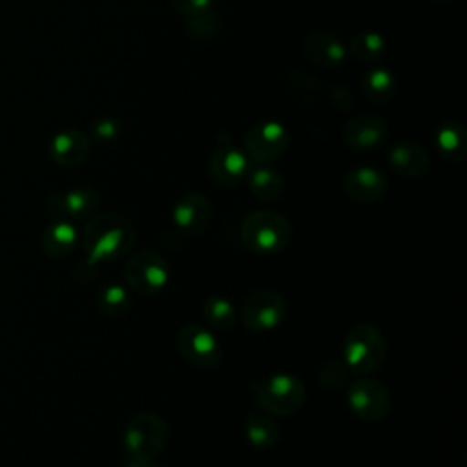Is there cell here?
Returning <instances> with one entry per match:
<instances>
[{
  "mask_svg": "<svg viewBox=\"0 0 467 467\" xmlns=\"http://www.w3.org/2000/svg\"><path fill=\"white\" fill-rule=\"evenodd\" d=\"M135 228L120 213L93 215L82 232V248L86 259L75 268V279L78 283H89L97 275L100 263H109L133 246Z\"/></svg>",
  "mask_w": 467,
  "mask_h": 467,
  "instance_id": "obj_1",
  "label": "cell"
},
{
  "mask_svg": "<svg viewBox=\"0 0 467 467\" xmlns=\"http://www.w3.org/2000/svg\"><path fill=\"white\" fill-rule=\"evenodd\" d=\"M243 244L259 255H274L292 241V224L272 210H255L246 215L239 226Z\"/></svg>",
  "mask_w": 467,
  "mask_h": 467,
  "instance_id": "obj_2",
  "label": "cell"
},
{
  "mask_svg": "<svg viewBox=\"0 0 467 467\" xmlns=\"http://www.w3.org/2000/svg\"><path fill=\"white\" fill-rule=\"evenodd\" d=\"M387 354V343L379 328L370 323L354 325L343 339V363L354 374L378 370Z\"/></svg>",
  "mask_w": 467,
  "mask_h": 467,
  "instance_id": "obj_3",
  "label": "cell"
},
{
  "mask_svg": "<svg viewBox=\"0 0 467 467\" xmlns=\"http://www.w3.org/2000/svg\"><path fill=\"white\" fill-rule=\"evenodd\" d=\"M250 387L257 405L263 410L277 416H286L299 410L306 400L303 381L286 372L272 374L265 379H252Z\"/></svg>",
  "mask_w": 467,
  "mask_h": 467,
  "instance_id": "obj_4",
  "label": "cell"
},
{
  "mask_svg": "<svg viewBox=\"0 0 467 467\" xmlns=\"http://www.w3.org/2000/svg\"><path fill=\"white\" fill-rule=\"evenodd\" d=\"M168 423L153 412H140L130 420L124 431V449L130 458L155 460L166 447Z\"/></svg>",
  "mask_w": 467,
  "mask_h": 467,
  "instance_id": "obj_5",
  "label": "cell"
},
{
  "mask_svg": "<svg viewBox=\"0 0 467 467\" xmlns=\"http://www.w3.org/2000/svg\"><path fill=\"white\" fill-rule=\"evenodd\" d=\"M124 275L128 288L140 296H153L168 285L170 266L161 254L142 250L130 257Z\"/></svg>",
  "mask_w": 467,
  "mask_h": 467,
  "instance_id": "obj_6",
  "label": "cell"
},
{
  "mask_svg": "<svg viewBox=\"0 0 467 467\" xmlns=\"http://www.w3.org/2000/svg\"><path fill=\"white\" fill-rule=\"evenodd\" d=\"M181 356L199 368H213L223 361V348L210 328L202 325H184L175 337Z\"/></svg>",
  "mask_w": 467,
  "mask_h": 467,
  "instance_id": "obj_7",
  "label": "cell"
},
{
  "mask_svg": "<svg viewBox=\"0 0 467 467\" xmlns=\"http://www.w3.org/2000/svg\"><path fill=\"white\" fill-rule=\"evenodd\" d=\"M286 316V303L281 294L272 290H255L241 305V321L252 332H268L277 328Z\"/></svg>",
  "mask_w": 467,
  "mask_h": 467,
  "instance_id": "obj_8",
  "label": "cell"
},
{
  "mask_svg": "<svg viewBox=\"0 0 467 467\" xmlns=\"http://www.w3.org/2000/svg\"><path fill=\"white\" fill-rule=\"evenodd\" d=\"M290 142V133L285 124L277 120H261L254 124L244 135V153L259 164L275 161L285 153Z\"/></svg>",
  "mask_w": 467,
  "mask_h": 467,
  "instance_id": "obj_9",
  "label": "cell"
},
{
  "mask_svg": "<svg viewBox=\"0 0 467 467\" xmlns=\"http://www.w3.org/2000/svg\"><path fill=\"white\" fill-rule=\"evenodd\" d=\"M347 403L356 418L363 421H379L390 410V394L381 381L363 378L348 385Z\"/></svg>",
  "mask_w": 467,
  "mask_h": 467,
  "instance_id": "obj_10",
  "label": "cell"
},
{
  "mask_svg": "<svg viewBox=\"0 0 467 467\" xmlns=\"http://www.w3.org/2000/svg\"><path fill=\"white\" fill-rule=\"evenodd\" d=\"M250 166L252 162L244 150L237 148L226 133H221L217 137V148L210 157L212 179L224 188H232L246 179Z\"/></svg>",
  "mask_w": 467,
  "mask_h": 467,
  "instance_id": "obj_11",
  "label": "cell"
},
{
  "mask_svg": "<svg viewBox=\"0 0 467 467\" xmlns=\"http://www.w3.org/2000/svg\"><path fill=\"white\" fill-rule=\"evenodd\" d=\"M171 219L175 226L186 235H199L210 226L212 204L206 195L186 192L175 201L171 208Z\"/></svg>",
  "mask_w": 467,
  "mask_h": 467,
  "instance_id": "obj_12",
  "label": "cell"
},
{
  "mask_svg": "<svg viewBox=\"0 0 467 467\" xmlns=\"http://www.w3.org/2000/svg\"><path fill=\"white\" fill-rule=\"evenodd\" d=\"M49 212L62 221H82L97 215L100 206V197L91 188H75L64 193L51 195Z\"/></svg>",
  "mask_w": 467,
  "mask_h": 467,
  "instance_id": "obj_13",
  "label": "cell"
},
{
  "mask_svg": "<svg viewBox=\"0 0 467 467\" xmlns=\"http://www.w3.org/2000/svg\"><path fill=\"white\" fill-rule=\"evenodd\" d=\"M343 190L352 201L368 204L379 201L387 193L389 182L379 170L372 166H358L347 171L343 179Z\"/></svg>",
  "mask_w": 467,
  "mask_h": 467,
  "instance_id": "obj_14",
  "label": "cell"
},
{
  "mask_svg": "<svg viewBox=\"0 0 467 467\" xmlns=\"http://www.w3.org/2000/svg\"><path fill=\"white\" fill-rule=\"evenodd\" d=\"M387 137V124L378 115H358L345 122L341 130L343 142L356 151L379 146Z\"/></svg>",
  "mask_w": 467,
  "mask_h": 467,
  "instance_id": "obj_15",
  "label": "cell"
},
{
  "mask_svg": "<svg viewBox=\"0 0 467 467\" xmlns=\"http://www.w3.org/2000/svg\"><path fill=\"white\" fill-rule=\"evenodd\" d=\"M89 150H91V144H89L88 135L75 128L58 131L49 144L51 159L57 164L66 166V168L82 164L88 159Z\"/></svg>",
  "mask_w": 467,
  "mask_h": 467,
  "instance_id": "obj_16",
  "label": "cell"
},
{
  "mask_svg": "<svg viewBox=\"0 0 467 467\" xmlns=\"http://www.w3.org/2000/svg\"><path fill=\"white\" fill-rule=\"evenodd\" d=\"M389 162L398 175L418 179L429 171L431 157L416 140H400L389 150Z\"/></svg>",
  "mask_w": 467,
  "mask_h": 467,
  "instance_id": "obj_17",
  "label": "cell"
},
{
  "mask_svg": "<svg viewBox=\"0 0 467 467\" xmlns=\"http://www.w3.org/2000/svg\"><path fill=\"white\" fill-rule=\"evenodd\" d=\"M303 51L306 58L319 67L339 66L347 57L345 44L328 31H312L306 35Z\"/></svg>",
  "mask_w": 467,
  "mask_h": 467,
  "instance_id": "obj_18",
  "label": "cell"
},
{
  "mask_svg": "<svg viewBox=\"0 0 467 467\" xmlns=\"http://www.w3.org/2000/svg\"><path fill=\"white\" fill-rule=\"evenodd\" d=\"M77 241H78L77 228L71 224V221H62V219H57L55 223L46 226L40 237L42 250L55 259L69 255Z\"/></svg>",
  "mask_w": 467,
  "mask_h": 467,
  "instance_id": "obj_19",
  "label": "cell"
},
{
  "mask_svg": "<svg viewBox=\"0 0 467 467\" xmlns=\"http://www.w3.org/2000/svg\"><path fill=\"white\" fill-rule=\"evenodd\" d=\"M434 142L441 157L451 162H462L467 155V135L462 124L447 120L434 131Z\"/></svg>",
  "mask_w": 467,
  "mask_h": 467,
  "instance_id": "obj_20",
  "label": "cell"
},
{
  "mask_svg": "<svg viewBox=\"0 0 467 467\" xmlns=\"http://www.w3.org/2000/svg\"><path fill=\"white\" fill-rule=\"evenodd\" d=\"M246 181H248L250 192L261 201H275L285 188L283 175L275 168L268 164H259V162L257 166H250L246 173Z\"/></svg>",
  "mask_w": 467,
  "mask_h": 467,
  "instance_id": "obj_21",
  "label": "cell"
},
{
  "mask_svg": "<svg viewBox=\"0 0 467 467\" xmlns=\"http://www.w3.org/2000/svg\"><path fill=\"white\" fill-rule=\"evenodd\" d=\"M244 436L252 447L268 451L277 445L279 429L270 416H265L261 412H250L244 418Z\"/></svg>",
  "mask_w": 467,
  "mask_h": 467,
  "instance_id": "obj_22",
  "label": "cell"
},
{
  "mask_svg": "<svg viewBox=\"0 0 467 467\" xmlns=\"http://www.w3.org/2000/svg\"><path fill=\"white\" fill-rule=\"evenodd\" d=\"M361 91L370 102H387L396 93V77L385 67H374L361 77Z\"/></svg>",
  "mask_w": 467,
  "mask_h": 467,
  "instance_id": "obj_23",
  "label": "cell"
},
{
  "mask_svg": "<svg viewBox=\"0 0 467 467\" xmlns=\"http://www.w3.org/2000/svg\"><path fill=\"white\" fill-rule=\"evenodd\" d=\"M97 308L106 317L124 316L131 308L130 288L119 283L106 285L97 296Z\"/></svg>",
  "mask_w": 467,
  "mask_h": 467,
  "instance_id": "obj_24",
  "label": "cell"
},
{
  "mask_svg": "<svg viewBox=\"0 0 467 467\" xmlns=\"http://www.w3.org/2000/svg\"><path fill=\"white\" fill-rule=\"evenodd\" d=\"M202 316L210 327L217 330H228L234 327L237 312L234 303L224 296H210L202 303Z\"/></svg>",
  "mask_w": 467,
  "mask_h": 467,
  "instance_id": "obj_25",
  "label": "cell"
},
{
  "mask_svg": "<svg viewBox=\"0 0 467 467\" xmlns=\"http://www.w3.org/2000/svg\"><path fill=\"white\" fill-rule=\"evenodd\" d=\"M385 53V38L376 31H361L350 42V55L361 62H376Z\"/></svg>",
  "mask_w": 467,
  "mask_h": 467,
  "instance_id": "obj_26",
  "label": "cell"
},
{
  "mask_svg": "<svg viewBox=\"0 0 467 467\" xmlns=\"http://www.w3.org/2000/svg\"><path fill=\"white\" fill-rule=\"evenodd\" d=\"M184 18H186L184 24H186L188 33L195 38H210L219 29V18L213 9L201 11V13L184 16Z\"/></svg>",
  "mask_w": 467,
  "mask_h": 467,
  "instance_id": "obj_27",
  "label": "cell"
},
{
  "mask_svg": "<svg viewBox=\"0 0 467 467\" xmlns=\"http://www.w3.org/2000/svg\"><path fill=\"white\" fill-rule=\"evenodd\" d=\"M347 378H348V368L339 359L327 361L317 374V379L325 389H339L347 383Z\"/></svg>",
  "mask_w": 467,
  "mask_h": 467,
  "instance_id": "obj_28",
  "label": "cell"
},
{
  "mask_svg": "<svg viewBox=\"0 0 467 467\" xmlns=\"http://www.w3.org/2000/svg\"><path fill=\"white\" fill-rule=\"evenodd\" d=\"M120 133V124L113 117H100L91 126V135L97 142H113Z\"/></svg>",
  "mask_w": 467,
  "mask_h": 467,
  "instance_id": "obj_29",
  "label": "cell"
},
{
  "mask_svg": "<svg viewBox=\"0 0 467 467\" xmlns=\"http://www.w3.org/2000/svg\"><path fill=\"white\" fill-rule=\"evenodd\" d=\"M170 4L184 16L213 9V0H170Z\"/></svg>",
  "mask_w": 467,
  "mask_h": 467,
  "instance_id": "obj_30",
  "label": "cell"
},
{
  "mask_svg": "<svg viewBox=\"0 0 467 467\" xmlns=\"http://www.w3.org/2000/svg\"><path fill=\"white\" fill-rule=\"evenodd\" d=\"M328 99L339 111H348L352 108V93L345 84H334L328 89Z\"/></svg>",
  "mask_w": 467,
  "mask_h": 467,
  "instance_id": "obj_31",
  "label": "cell"
},
{
  "mask_svg": "<svg viewBox=\"0 0 467 467\" xmlns=\"http://www.w3.org/2000/svg\"><path fill=\"white\" fill-rule=\"evenodd\" d=\"M122 467H159L153 460H137V458H130L124 462Z\"/></svg>",
  "mask_w": 467,
  "mask_h": 467,
  "instance_id": "obj_32",
  "label": "cell"
},
{
  "mask_svg": "<svg viewBox=\"0 0 467 467\" xmlns=\"http://www.w3.org/2000/svg\"><path fill=\"white\" fill-rule=\"evenodd\" d=\"M431 2H438V4H447V2H451V0H431Z\"/></svg>",
  "mask_w": 467,
  "mask_h": 467,
  "instance_id": "obj_33",
  "label": "cell"
}]
</instances>
